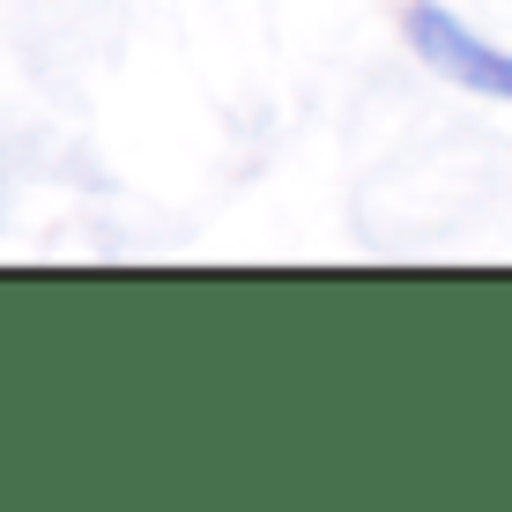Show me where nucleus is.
Here are the masks:
<instances>
[{
	"mask_svg": "<svg viewBox=\"0 0 512 512\" xmlns=\"http://www.w3.org/2000/svg\"><path fill=\"white\" fill-rule=\"evenodd\" d=\"M401 38H409V52L431 67V75H446L453 90L512 104V52L490 45V38H475V30H468L453 8H438V0H416V8H401Z\"/></svg>",
	"mask_w": 512,
	"mask_h": 512,
	"instance_id": "nucleus-1",
	"label": "nucleus"
}]
</instances>
